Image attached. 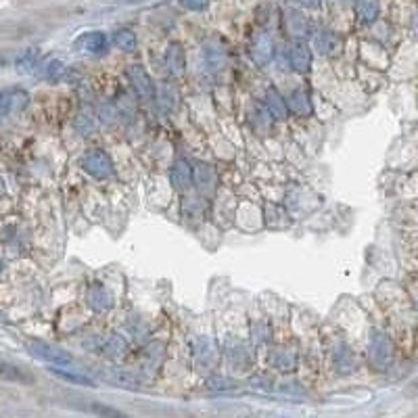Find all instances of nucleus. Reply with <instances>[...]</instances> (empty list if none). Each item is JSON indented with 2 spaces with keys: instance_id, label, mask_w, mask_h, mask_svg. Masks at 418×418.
<instances>
[{
  "instance_id": "obj_17",
  "label": "nucleus",
  "mask_w": 418,
  "mask_h": 418,
  "mask_svg": "<svg viewBox=\"0 0 418 418\" xmlns=\"http://www.w3.org/2000/svg\"><path fill=\"white\" fill-rule=\"evenodd\" d=\"M195 180L199 184V188L203 192H212L214 190V184H216V176H214V170L212 166H199L197 172H195Z\"/></svg>"
},
{
  "instance_id": "obj_9",
  "label": "nucleus",
  "mask_w": 418,
  "mask_h": 418,
  "mask_svg": "<svg viewBox=\"0 0 418 418\" xmlns=\"http://www.w3.org/2000/svg\"><path fill=\"white\" fill-rule=\"evenodd\" d=\"M291 65L295 72L305 74L311 65V50L305 42H293L291 46Z\"/></svg>"
},
{
  "instance_id": "obj_28",
  "label": "nucleus",
  "mask_w": 418,
  "mask_h": 418,
  "mask_svg": "<svg viewBox=\"0 0 418 418\" xmlns=\"http://www.w3.org/2000/svg\"><path fill=\"white\" fill-rule=\"evenodd\" d=\"M92 412L104 414V416H120L122 414L120 410H113V408H107V406H92Z\"/></svg>"
},
{
  "instance_id": "obj_19",
  "label": "nucleus",
  "mask_w": 418,
  "mask_h": 418,
  "mask_svg": "<svg viewBox=\"0 0 418 418\" xmlns=\"http://www.w3.org/2000/svg\"><path fill=\"white\" fill-rule=\"evenodd\" d=\"M203 55H205V63L212 67V69H218L222 67L224 63V52L218 44H205L203 46Z\"/></svg>"
},
{
  "instance_id": "obj_33",
  "label": "nucleus",
  "mask_w": 418,
  "mask_h": 418,
  "mask_svg": "<svg viewBox=\"0 0 418 418\" xmlns=\"http://www.w3.org/2000/svg\"><path fill=\"white\" fill-rule=\"evenodd\" d=\"M5 322V318H3V314H0V324H3Z\"/></svg>"
},
{
  "instance_id": "obj_23",
  "label": "nucleus",
  "mask_w": 418,
  "mask_h": 418,
  "mask_svg": "<svg viewBox=\"0 0 418 418\" xmlns=\"http://www.w3.org/2000/svg\"><path fill=\"white\" fill-rule=\"evenodd\" d=\"M113 40H116V46L126 50V52H132L136 48V36L130 30H120Z\"/></svg>"
},
{
  "instance_id": "obj_24",
  "label": "nucleus",
  "mask_w": 418,
  "mask_h": 418,
  "mask_svg": "<svg viewBox=\"0 0 418 418\" xmlns=\"http://www.w3.org/2000/svg\"><path fill=\"white\" fill-rule=\"evenodd\" d=\"M65 76V65L61 63V61H48L46 65H44V78L46 80H50V82H59L61 78Z\"/></svg>"
},
{
  "instance_id": "obj_34",
  "label": "nucleus",
  "mask_w": 418,
  "mask_h": 418,
  "mask_svg": "<svg viewBox=\"0 0 418 418\" xmlns=\"http://www.w3.org/2000/svg\"><path fill=\"white\" fill-rule=\"evenodd\" d=\"M0 270H3V264H0Z\"/></svg>"
},
{
  "instance_id": "obj_25",
  "label": "nucleus",
  "mask_w": 418,
  "mask_h": 418,
  "mask_svg": "<svg viewBox=\"0 0 418 418\" xmlns=\"http://www.w3.org/2000/svg\"><path fill=\"white\" fill-rule=\"evenodd\" d=\"M107 351L109 353H124L126 351V341L122 339V337H111L109 339V343H107Z\"/></svg>"
},
{
  "instance_id": "obj_30",
  "label": "nucleus",
  "mask_w": 418,
  "mask_h": 418,
  "mask_svg": "<svg viewBox=\"0 0 418 418\" xmlns=\"http://www.w3.org/2000/svg\"><path fill=\"white\" fill-rule=\"evenodd\" d=\"M3 195H5V182L0 180V197H3Z\"/></svg>"
},
{
  "instance_id": "obj_6",
  "label": "nucleus",
  "mask_w": 418,
  "mask_h": 418,
  "mask_svg": "<svg viewBox=\"0 0 418 418\" xmlns=\"http://www.w3.org/2000/svg\"><path fill=\"white\" fill-rule=\"evenodd\" d=\"M76 48L80 52H92V55H98L104 48H107V36L102 32H86L76 40Z\"/></svg>"
},
{
  "instance_id": "obj_32",
  "label": "nucleus",
  "mask_w": 418,
  "mask_h": 418,
  "mask_svg": "<svg viewBox=\"0 0 418 418\" xmlns=\"http://www.w3.org/2000/svg\"><path fill=\"white\" fill-rule=\"evenodd\" d=\"M5 63H7V61H5L3 57H0V69H3V67H5Z\"/></svg>"
},
{
  "instance_id": "obj_29",
  "label": "nucleus",
  "mask_w": 418,
  "mask_h": 418,
  "mask_svg": "<svg viewBox=\"0 0 418 418\" xmlns=\"http://www.w3.org/2000/svg\"><path fill=\"white\" fill-rule=\"evenodd\" d=\"M301 3H303L305 7H309V9H316V7L320 5V0H301Z\"/></svg>"
},
{
  "instance_id": "obj_10",
  "label": "nucleus",
  "mask_w": 418,
  "mask_h": 418,
  "mask_svg": "<svg viewBox=\"0 0 418 418\" xmlns=\"http://www.w3.org/2000/svg\"><path fill=\"white\" fill-rule=\"evenodd\" d=\"M170 182L174 188L178 190H184L192 184V168L188 166V162L184 160H178L174 166H172V172H170Z\"/></svg>"
},
{
  "instance_id": "obj_12",
  "label": "nucleus",
  "mask_w": 418,
  "mask_h": 418,
  "mask_svg": "<svg viewBox=\"0 0 418 418\" xmlns=\"http://www.w3.org/2000/svg\"><path fill=\"white\" fill-rule=\"evenodd\" d=\"M251 55H253V61L259 65V67H266L272 59V40L268 38V34H261L257 36L255 44H253V50H251Z\"/></svg>"
},
{
  "instance_id": "obj_18",
  "label": "nucleus",
  "mask_w": 418,
  "mask_h": 418,
  "mask_svg": "<svg viewBox=\"0 0 418 418\" xmlns=\"http://www.w3.org/2000/svg\"><path fill=\"white\" fill-rule=\"evenodd\" d=\"M266 102H268V109L274 118L278 120H285L287 118V102L280 98V94L274 90V88H268L266 92Z\"/></svg>"
},
{
  "instance_id": "obj_14",
  "label": "nucleus",
  "mask_w": 418,
  "mask_h": 418,
  "mask_svg": "<svg viewBox=\"0 0 418 418\" xmlns=\"http://www.w3.org/2000/svg\"><path fill=\"white\" fill-rule=\"evenodd\" d=\"M50 373L55 375V377H59V379H63V381H67V383H72V385H82V387H94V381L92 379H88L86 375H78V373H72V371H65V368H59L57 364H52V368H50Z\"/></svg>"
},
{
  "instance_id": "obj_20",
  "label": "nucleus",
  "mask_w": 418,
  "mask_h": 418,
  "mask_svg": "<svg viewBox=\"0 0 418 418\" xmlns=\"http://www.w3.org/2000/svg\"><path fill=\"white\" fill-rule=\"evenodd\" d=\"M295 353L293 351H289V349H278V351H274V355H272V364L276 366L278 371H293L295 368Z\"/></svg>"
},
{
  "instance_id": "obj_4",
  "label": "nucleus",
  "mask_w": 418,
  "mask_h": 418,
  "mask_svg": "<svg viewBox=\"0 0 418 418\" xmlns=\"http://www.w3.org/2000/svg\"><path fill=\"white\" fill-rule=\"evenodd\" d=\"M30 96L25 90L21 88H9V90H3L0 92V120L9 118L11 113H17L21 111L25 104H28Z\"/></svg>"
},
{
  "instance_id": "obj_3",
  "label": "nucleus",
  "mask_w": 418,
  "mask_h": 418,
  "mask_svg": "<svg viewBox=\"0 0 418 418\" xmlns=\"http://www.w3.org/2000/svg\"><path fill=\"white\" fill-rule=\"evenodd\" d=\"M30 353L38 360H44L48 364H72V355L67 351H63L61 347H55V345H48L44 341H32L30 343Z\"/></svg>"
},
{
  "instance_id": "obj_7",
  "label": "nucleus",
  "mask_w": 418,
  "mask_h": 418,
  "mask_svg": "<svg viewBox=\"0 0 418 418\" xmlns=\"http://www.w3.org/2000/svg\"><path fill=\"white\" fill-rule=\"evenodd\" d=\"M86 301L94 311H107L113 305V299L109 295V291L104 289L102 285L94 283L88 291H86Z\"/></svg>"
},
{
  "instance_id": "obj_27",
  "label": "nucleus",
  "mask_w": 418,
  "mask_h": 418,
  "mask_svg": "<svg viewBox=\"0 0 418 418\" xmlns=\"http://www.w3.org/2000/svg\"><path fill=\"white\" fill-rule=\"evenodd\" d=\"M207 387L209 389H230L232 387V381H228V379H209L207 381Z\"/></svg>"
},
{
  "instance_id": "obj_1",
  "label": "nucleus",
  "mask_w": 418,
  "mask_h": 418,
  "mask_svg": "<svg viewBox=\"0 0 418 418\" xmlns=\"http://www.w3.org/2000/svg\"><path fill=\"white\" fill-rule=\"evenodd\" d=\"M393 343L391 339L383 333V331H373L371 333V343H368V355H371V364L375 366L377 371H387L391 362H393Z\"/></svg>"
},
{
  "instance_id": "obj_21",
  "label": "nucleus",
  "mask_w": 418,
  "mask_h": 418,
  "mask_svg": "<svg viewBox=\"0 0 418 418\" xmlns=\"http://www.w3.org/2000/svg\"><path fill=\"white\" fill-rule=\"evenodd\" d=\"M316 48L320 52H324V55H333V52L339 48V40L331 32H324V34L316 36Z\"/></svg>"
},
{
  "instance_id": "obj_22",
  "label": "nucleus",
  "mask_w": 418,
  "mask_h": 418,
  "mask_svg": "<svg viewBox=\"0 0 418 418\" xmlns=\"http://www.w3.org/2000/svg\"><path fill=\"white\" fill-rule=\"evenodd\" d=\"M287 23H289L291 34H295V36H305V34H307V30H309V25H307L305 17H303V15H299V13H295V11H291V13L287 15Z\"/></svg>"
},
{
  "instance_id": "obj_16",
  "label": "nucleus",
  "mask_w": 418,
  "mask_h": 418,
  "mask_svg": "<svg viewBox=\"0 0 418 418\" xmlns=\"http://www.w3.org/2000/svg\"><path fill=\"white\" fill-rule=\"evenodd\" d=\"M15 67L21 74H32L38 67V50L36 48H25L21 50V55L15 59Z\"/></svg>"
},
{
  "instance_id": "obj_13",
  "label": "nucleus",
  "mask_w": 418,
  "mask_h": 418,
  "mask_svg": "<svg viewBox=\"0 0 418 418\" xmlns=\"http://www.w3.org/2000/svg\"><path fill=\"white\" fill-rule=\"evenodd\" d=\"M379 0H358L355 3V13L362 23H373L379 17Z\"/></svg>"
},
{
  "instance_id": "obj_8",
  "label": "nucleus",
  "mask_w": 418,
  "mask_h": 418,
  "mask_svg": "<svg viewBox=\"0 0 418 418\" xmlns=\"http://www.w3.org/2000/svg\"><path fill=\"white\" fill-rule=\"evenodd\" d=\"M166 67L170 72V76L174 78H180L184 74V67H186V57H184V50L178 42L170 44L168 50H166Z\"/></svg>"
},
{
  "instance_id": "obj_15",
  "label": "nucleus",
  "mask_w": 418,
  "mask_h": 418,
  "mask_svg": "<svg viewBox=\"0 0 418 418\" xmlns=\"http://www.w3.org/2000/svg\"><path fill=\"white\" fill-rule=\"evenodd\" d=\"M289 107L297 113V116H309L311 113V102H309V94L305 90H295L289 96Z\"/></svg>"
},
{
  "instance_id": "obj_5",
  "label": "nucleus",
  "mask_w": 418,
  "mask_h": 418,
  "mask_svg": "<svg viewBox=\"0 0 418 418\" xmlns=\"http://www.w3.org/2000/svg\"><path fill=\"white\" fill-rule=\"evenodd\" d=\"M128 78H130V82L134 84L136 92H138L142 98L151 100V98L155 96V84L151 82L148 74H146L140 65H130V69H128Z\"/></svg>"
},
{
  "instance_id": "obj_31",
  "label": "nucleus",
  "mask_w": 418,
  "mask_h": 418,
  "mask_svg": "<svg viewBox=\"0 0 418 418\" xmlns=\"http://www.w3.org/2000/svg\"><path fill=\"white\" fill-rule=\"evenodd\" d=\"M414 30H416V34H418V15H416V19H414Z\"/></svg>"
},
{
  "instance_id": "obj_26",
  "label": "nucleus",
  "mask_w": 418,
  "mask_h": 418,
  "mask_svg": "<svg viewBox=\"0 0 418 418\" xmlns=\"http://www.w3.org/2000/svg\"><path fill=\"white\" fill-rule=\"evenodd\" d=\"M178 3L188 11H203V9H207L209 0H178Z\"/></svg>"
},
{
  "instance_id": "obj_11",
  "label": "nucleus",
  "mask_w": 418,
  "mask_h": 418,
  "mask_svg": "<svg viewBox=\"0 0 418 418\" xmlns=\"http://www.w3.org/2000/svg\"><path fill=\"white\" fill-rule=\"evenodd\" d=\"M0 379L11 381V383H21V385H32L34 383V375H30L25 368L9 362H0Z\"/></svg>"
},
{
  "instance_id": "obj_2",
  "label": "nucleus",
  "mask_w": 418,
  "mask_h": 418,
  "mask_svg": "<svg viewBox=\"0 0 418 418\" xmlns=\"http://www.w3.org/2000/svg\"><path fill=\"white\" fill-rule=\"evenodd\" d=\"M82 170L88 172L90 176L98 178V180H104V178H111L113 176V164L109 160V155L104 151H90L82 157L80 162Z\"/></svg>"
}]
</instances>
